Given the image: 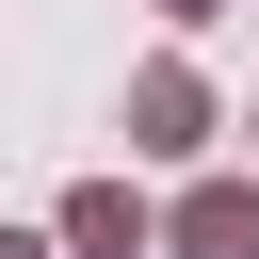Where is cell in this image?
<instances>
[{"instance_id": "cell-2", "label": "cell", "mask_w": 259, "mask_h": 259, "mask_svg": "<svg viewBox=\"0 0 259 259\" xmlns=\"http://www.w3.org/2000/svg\"><path fill=\"white\" fill-rule=\"evenodd\" d=\"M162 243H178V259H259V178H194Z\"/></svg>"}, {"instance_id": "cell-4", "label": "cell", "mask_w": 259, "mask_h": 259, "mask_svg": "<svg viewBox=\"0 0 259 259\" xmlns=\"http://www.w3.org/2000/svg\"><path fill=\"white\" fill-rule=\"evenodd\" d=\"M162 16H178V32H194V16H227V0H162Z\"/></svg>"}, {"instance_id": "cell-1", "label": "cell", "mask_w": 259, "mask_h": 259, "mask_svg": "<svg viewBox=\"0 0 259 259\" xmlns=\"http://www.w3.org/2000/svg\"><path fill=\"white\" fill-rule=\"evenodd\" d=\"M130 146H146V162H194V146H210V81H194V65H146V81H130Z\"/></svg>"}, {"instance_id": "cell-3", "label": "cell", "mask_w": 259, "mask_h": 259, "mask_svg": "<svg viewBox=\"0 0 259 259\" xmlns=\"http://www.w3.org/2000/svg\"><path fill=\"white\" fill-rule=\"evenodd\" d=\"M49 243H65V259H146V194H130V178H81Z\"/></svg>"}, {"instance_id": "cell-5", "label": "cell", "mask_w": 259, "mask_h": 259, "mask_svg": "<svg viewBox=\"0 0 259 259\" xmlns=\"http://www.w3.org/2000/svg\"><path fill=\"white\" fill-rule=\"evenodd\" d=\"M0 259H49V243H16V227H0Z\"/></svg>"}]
</instances>
